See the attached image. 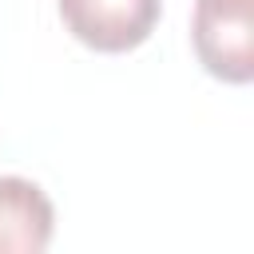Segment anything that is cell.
<instances>
[{"label": "cell", "instance_id": "cell-1", "mask_svg": "<svg viewBox=\"0 0 254 254\" xmlns=\"http://www.w3.org/2000/svg\"><path fill=\"white\" fill-rule=\"evenodd\" d=\"M190 40L198 64L214 79H254V0H194Z\"/></svg>", "mask_w": 254, "mask_h": 254}, {"label": "cell", "instance_id": "cell-2", "mask_svg": "<svg viewBox=\"0 0 254 254\" xmlns=\"http://www.w3.org/2000/svg\"><path fill=\"white\" fill-rule=\"evenodd\" d=\"M163 0H60L64 28L91 52H131L159 24Z\"/></svg>", "mask_w": 254, "mask_h": 254}, {"label": "cell", "instance_id": "cell-3", "mask_svg": "<svg viewBox=\"0 0 254 254\" xmlns=\"http://www.w3.org/2000/svg\"><path fill=\"white\" fill-rule=\"evenodd\" d=\"M56 230L52 198L20 175H0V254H40Z\"/></svg>", "mask_w": 254, "mask_h": 254}]
</instances>
